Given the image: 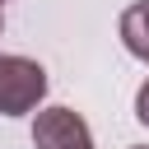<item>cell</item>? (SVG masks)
<instances>
[{
	"label": "cell",
	"mask_w": 149,
	"mask_h": 149,
	"mask_svg": "<svg viewBox=\"0 0 149 149\" xmlns=\"http://www.w3.org/2000/svg\"><path fill=\"white\" fill-rule=\"evenodd\" d=\"M37 149H93V130L74 107H42L33 121Z\"/></svg>",
	"instance_id": "2"
},
{
	"label": "cell",
	"mask_w": 149,
	"mask_h": 149,
	"mask_svg": "<svg viewBox=\"0 0 149 149\" xmlns=\"http://www.w3.org/2000/svg\"><path fill=\"white\" fill-rule=\"evenodd\" d=\"M0 28H5V0H0Z\"/></svg>",
	"instance_id": "5"
},
{
	"label": "cell",
	"mask_w": 149,
	"mask_h": 149,
	"mask_svg": "<svg viewBox=\"0 0 149 149\" xmlns=\"http://www.w3.org/2000/svg\"><path fill=\"white\" fill-rule=\"evenodd\" d=\"M135 116L149 126V79H144V84H140V93H135Z\"/></svg>",
	"instance_id": "4"
},
{
	"label": "cell",
	"mask_w": 149,
	"mask_h": 149,
	"mask_svg": "<svg viewBox=\"0 0 149 149\" xmlns=\"http://www.w3.org/2000/svg\"><path fill=\"white\" fill-rule=\"evenodd\" d=\"M47 98V70L33 56L0 51V116H28Z\"/></svg>",
	"instance_id": "1"
},
{
	"label": "cell",
	"mask_w": 149,
	"mask_h": 149,
	"mask_svg": "<svg viewBox=\"0 0 149 149\" xmlns=\"http://www.w3.org/2000/svg\"><path fill=\"white\" fill-rule=\"evenodd\" d=\"M116 28H121V42H126V51H130L135 61H144V65H149V0H135V5H126Z\"/></svg>",
	"instance_id": "3"
},
{
	"label": "cell",
	"mask_w": 149,
	"mask_h": 149,
	"mask_svg": "<svg viewBox=\"0 0 149 149\" xmlns=\"http://www.w3.org/2000/svg\"><path fill=\"white\" fill-rule=\"evenodd\" d=\"M130 149H149V144H130Z\"/></svg>",
	"instance_id": "6"
}]
</instances>
